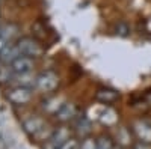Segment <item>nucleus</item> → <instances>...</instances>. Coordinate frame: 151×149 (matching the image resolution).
<instances>
[{"label":"nucleus","instance_id":"f257e3e1","mask_svg":"<svg viewBox=\"0 0 151 149\" xmlns=\"http://www.w3.org/2000/svg\"><path fill=\"white\" fill-rule=\"evenodd\" d=\"M20 54L21 56H27V57H40L42 54V47L41 44L32 39V38H23L17 44Z\"/></svg>","mask_w":151,"mask_h":149},{"label":"nucleus","instance_id":"f03ea898","mask_svg":"<svg viewBox=\"0 0 151 149\" xmlns=\"http://www.w3.org/2000/svg\"><path fill=\"white\" fill-rule=\"evenodd\" d=\"M23 127H24V130H26V133L29 135H32V137H35V139L42 137L45 130H47L45 122L41 118H36V116H32V118L26 119L23 122Z\"/></svg>","mask_w":151,"mask_h":149},{"label":"nucleus","instance_id":"7ed1b4c3","mask_svg":"<svg viewBox=\"0 0 151 149\" xmlns=\"http://www.w3.org/2000/svg\"><path fill=\"white\" fill-rule=\"evenodd\" d=\"M58 83H59V78H58V76L55 72L44 71L36 77V84L35 86L42 92H50V91H53L56 88Z\"/></svg>","mask_w":151,"mask_h":149},{"label":"nucleus","instance_id":"20e7f679","mask_svg":"<svg viewBox=\"0 0 151 149\" xmlns=\"http://www.w3.org/2000/svg\"><path fill=\"white\" fill-rule=\"evenodd\" d=\"M6 98L9 99L12 104L23 106V104H26V103L30 101L32 92H30L29 88H26V86H18V88L11 89V91L6 93Z\"/></svg>","mask_w":151,"mask_h":149},{"label":"nucleus","instance_id":"39448f33","mask_svg":"<svg viewBox=\"0 0 151 149\" xmlns=\"http://www.w3.org/2000/svg\"><path fill=\"white\" fill-rule=\"evenodd\" d=\"M70 139V130L62 127V128H58L52 135L48 137L44 149H60L62 146L65 145V142Z\"/></svg>","mask_w":151,"mask_h":149},{"label":"nucleus","instance_id":"423d86ee","mask_svg":"<svg viewBox=\"0 0 151 149\" xmlns=\"http://www.w3.org/2000/svg\"><path fill=\"white\" fill-rule=\"evenodd\" d=\"M33 69V62L27 56H18L15 60L11 62V71L18 76H26Z\"/></svg>","mask_w":151,"mask_h":149},{"label":"nucleus","instance_id":"0eeeda50","mask_svg":"<svg viewBox=\"0 0 151 149\" xmlns=\"http://www.w3.org/2000/svg\"><path fill=\"white\" fill-rule=\"evenodd\" d=\"M18 30L20 29L17 24H12V23L3 24L0 27V48L14 41V38H17V35H18Z\"/></svg>","mask_w":151,"mask_h":149},{"label":"nucleus","instance_id":"6e6552de","mask_svg":"<svg viewBox=\"0 0 151 149\" xmlns=\"http://www.w3.org/2000/svg\"><path fill=\"white\" fill-rule=\"evenodd\" d=\"M18 56H21V54H20V50H18L17 45L8 44V45L0 48V60H2V62H8V63H9V62L15 60Z\"/></svg>","mask_w":151,"mask_h":149},{"label":"nucleus","instance_id":"1a4fd4ad","mask_svg":"<svg viewBox=\"0 0 151 149\" xmlns=\"http://www.w3.org/2000/svg\"><path fill=\"white\" fill-rule=\"evenodd\" d=\"M76 116V107L71 103H65L62 104L58 110H56V119H59L60 122L70 120Z\"/></svg>","mask_w":151,"mask_h":149},{"label":"nucleus","instance_id":"9d476101","mask_svg":"<svg viewBox=\"0 0 151 149\" xmlns=\"http://www.w3.org/2000/svg\"><path fill=\"white\" fill-rule=\"evenodd\" d=\"M133 128H134L136 135L141 139V142H147V143L151 142V125H148L147 122L139 120L133 125Z\"/></svg>","mask_w":151,"mask_h":149},{"label":"nucleus","instance_id":"9b49d317","mask_svg":"<svg viewBox=\"0 0 151 149\" xmlns=\"http://www.w3.org/2000/svg\"><path fill=\"white\" fill-rule=\"evenodd\" d=\"M118 92L113 91V89H107V88H103V89H98L97 93H95V98L98 99L100 103L103 104H110L113 101H116L118 99Z\"/></svg>","mask_w":151,"mask_h":149},{"label":"nucleus","instance_id":"f8f14e48","mask_svg":"<svg viewBox=\"0 0 151 149\" xmlns=\"http://www.w3.org/2000/svg\"><path fill=\"white\" fill-rule=\"evenodd\" d=\"M97 149H113V145L110 142V139L107 137H100L97 140Z\"/></svg>","mask_w":151,"mask_h":149},{"label":"nucleus","instance_id":"ddd939ff","mask_svg":"<svg viewBox=\"0 0 151 149\" xmlns=\"http://www.w3.org/2000/svg\"><path fill=\"white\" fill-rule=\"evenodd\" d=\"M77 131L82 133V134H85V133L89 131V122H88L85 118H80V119L77 120Z\"/></svg>","mask_w":151,"mask_h":149},{"label":"nucleus","instance_id":"4468645a","mask_svg":"<svg viewBox=\"0 0 151 149\" xmlns=\"http://www.w3.org/2000/svg\"><path fill=\"white\" fill-rule=\"evenodd\" d=\"M60 149H80V148H79V143H77L76 139H68Z\"/></svg>","mask_w":151,"mask_h":149},{"label":"nucleus","instance_id":"2eb2a0df","mask_svg":"<svg viewBox=\"0 0 151 149\" xmlns=\"http://www.w3.org/2000/svg\"><path fill=\"white\" fill-rule=\"evenodd\" d=\"M80 149H97V142H94L92 139H86L82 143Z\"/></svg>","mask_w":151,"mask_h":149},{"label":"nucleus","instance_id":"dca6fc26","mask_svg":"<svg viewBox=\"0 0 151 149\" xmlns=\"http://www.w3.org/2000/svg\"><path fill=\"white\" fill-rule=\"evenodd\" d=\"M127 32H129V27L125 26L124 23H119L118 26H116V33H118V35H121V36H125V35H127Z\"/></svg>","mask_w":151,"mask_h":149},{"label":"nucleus","instance_id":"f3484780","mask_svg":"<svg viewBox=\"0 0 151 149\" xmlns=\"http://www.w3.org/2000/svg\"><path fill=\"white\" fill-rule=\"evenodd\" d=\"M133 149H151V146H148L147 143H142L141 142V143H136Z\"/></svg>","mask_w":151,"mask_h":149}]
</instances>
